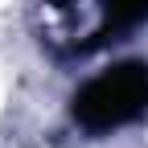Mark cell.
Wrapping results in <instances>:
<instances>
[{"label": "cell", "mask_w": 148, "mask_h": 148, "mask_svg": "<svg viewBox=\"0 0 148 148\" xmlns=\"http://www.w3.org/2000/svg\"><path fill=\"white\" fill-rule=\"evenodd\" d=\"M148 103V66H115L90 78L74 99V115L86 127H119Z\"/></svg>", "instance_id": "1"}]
</instances>
